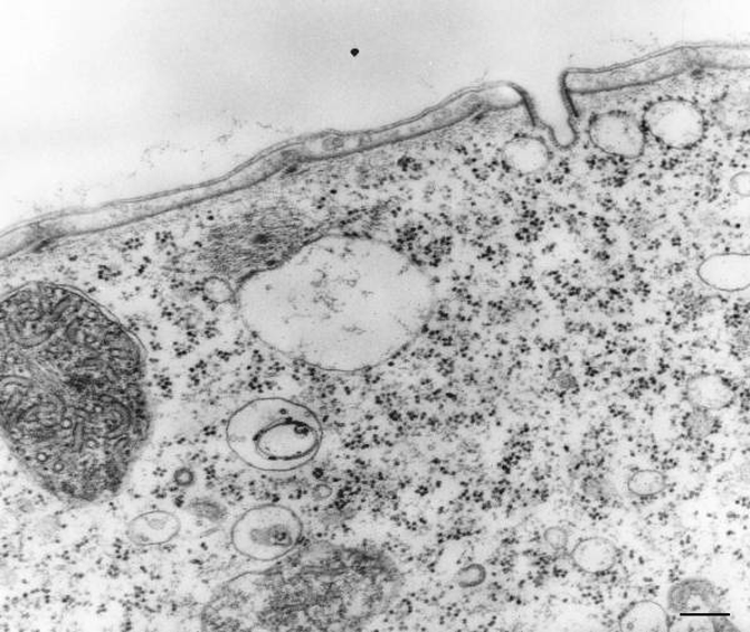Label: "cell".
Wrapping results in <instances>:
<instances>
[{
	"mask_svg": "<svg viewBox=\"0 0 750 632\" xmlns=\"http://www.w3.org/2000/svg\"><path fill=\"white\" fill-rule=\"evenodd\" d=\"M226 441L244 464L265 473H288L315 460L323 429L306 405L286 399H261L233 414Z\"/></svg>",
	"mask_w": 750,
	"mask_h": 632,
	"instance_id": "3957f363",
	"label": "cell"
},
{
	"mask_svg": "<svg viewBox=\"0 0 750 632\" xmlns=\"http://www.w3.org/2000/svg\"><path fill=\"white\" fill-rule=\"evenodd\" d=\"M685 396L693 409L709 412L725 410L736 399L732 385L716 373L693 376L686 385Z\"/></svg>",
	"mask_w": 750,
	"mask_h": 632,
	"instance_id": "9c48e42d",
	"label": "cell"
},
{
	"mask_svg": "<svg viewBox=\"0 0 750 632\" xmlns=\"http://www.w3.org/2000/svg\"><path fill=\"white\" fill-rule=\"evenodd\" d=\"M698 276L705 285L721 292L749 287L750 259L744 253H719L699 264Z\"/></svg>",
	"mask_w": 750,
	"mask_h": 632,
	"instance_id": "ba28073f",
	"label": "cell"
},
{
	"mask_svg": "<svg viewBox=\"0 0 750 632\" xmlns=\"http://www.w3.org/2000/svg\"><path fill=\"white\" fill-rule=\"evenodd\" d=\"M667 484V476L657 470H640L626 481L628 492L638 497L661 495L666 492Z\"/></svg>",
	"mask_w": 750,
	"mask_h": 632,
	"instance_id": "5bb4252c",
	"label": "cell"
},
{
	"mask_svg": "<svg viewBox=\"0 0 750 632\" xmlns=\"http://www.w3.org/2000/svg\"><path fill=\"white\" fill-rule=\"evenodd\" d=\"M687 435L693 440H706L719 429V421L714 412L693 409L685 419Z\"/></svg>",
	"mask_w": 750,
	"mask_h": 632,
	"instance_id": "9a60e30c",
	"label": "cell"
},
{
	"mask_svg": "<svg viewBox=\"0 0 750 632\" xmlns=\"http://www.w3.org/2000/svg\"><path fill=\"white\" fill-rule=\"evenodd\" d=\"M670 618L661 603L643 600L626 608L619 620L624 632H668Z\"/></svg>",
	"mask_w": 750,
	"mask_h": 632,
	"instance_id": "7c38bea8",
	"label": "cell"
},
{
	"mask_svg": "<svg viewBox=\"0 0 750 632\" xmlns=\"http://www.w3.org/2000/svg\"><path fill=\"white\" fill-rule=\"evenodd\" d=\"M588 135L592 144L608 155L635 158L644 152L642 122L626 112L612 110L594 116L588 126Z\"/></svg>",
	"mask_w": 750,
	"mask_h": 632,
	"instance_id": "8992f818",
	"label": "cell"
},
{
	"mask_svg": "<svg viewBox=\"0 0 750 632\" xmlns=\"http://www.w3.org/2000/svg\"><path fill=\"white\" fill-rule=\"evenodd\" d=\"M302 536L303 524L293 509L265 505L250 509L236 520L232 543L245 558L270 562L294 551Z\"/></svg>",
	"mask_w": 750,
	"mask_h": 632,
	"instance_id": "277c9868",
	"label": "cell"
},
{
	"mask_svg": "<svg viewBox=\"0 0 750 632\" xmlns=\"http://www.w3.org/2000/svg\"><path fill=\"white\" fill-rule=\"evenodd\" d=\"M434 304L420 267L381 242L327 238L261 278L246 298L255 331L318 369L359 372L402 352Z\"/></svg>",
	"mask_w": 750,
	"mask_h": 632,
	"instance_id": "7a4b0ae2",
	"label": "cell"
},
{
	"mask_svg": "<svg viewBox=\"0 0 750 632\" xmlns=\"http://www.w3.org/2000/svg\"><path fill=\"white\" fill-rule=\"evenodd\" d=\"M2 426L46 493L73 505L116 495L149 429L139 348L74 292H18L2 315Z\"/></svg>",
	"mask_w": 750,
	"mask_h": 632,
	"instance_id": "6da1fadb",
	"label": "cell"
},
{
	"mask_svg": "<svg viewBox=\"0 0 750 632\" xmlns=\"http://www.w3.org/2000/svg\"><path fill=\"white\" fill-rule=\"evenodd\" d=\"M642 125L662 145L676 149L698 145L706 131L703 112L695 103L682 98L652 103Z\"/></svg>",
	"mask_w": 750,
	"mask_h": 632,
	"instance_id": "5b68a950",
	"label": "cell"
},
{
	"mask_svg": "<svg viewBox=\"0 0 750 632\" xmlns=\"http://www.w3.org/2000/svg\"><path fill=\"white\" fill-rule=\"evenodd\" d=\"M545 541L552 547L553 550H564L568 546V533L563 527L550 526L545 531Z\"/></svg>",
	"mask_w": 750,
	"mask_h": 632,
	"instance_id": "2e32d148",
	"label": "cell"
},
{
	"mask_svg": "<svg viewBox=\"0 0 750 632\" xmlns=\"http://www.w3.org/2000/svg\"><path fill=\"white\" fill-rule=\"evenodd\" d=\"M505 159L515 171L531 175L543 171L549 165L550 150L542 138L524 136L509 141Z\"/></svg>",
	"mask_w": 750,
	"mask_h": 632,
	"instance_id": "8fae6325",
	"label": "cell"
},
{
	"mask_svg": "<svg viewBox=\"0 0 750 632\" xmlns=\"http://www.w3.org/2000/svg\"><path fill=\"white\" fill-rule=\"evenodd\" d=\"M667 605L676 615H714L721 612V597L714 582L689 578L673 584Z\"/></svg>",
	"mask_w": 750,
	"mask_h": 632,
	"instance_id": "52a82bcc",
	"label": "cell"
},
{
	"mask_svg": "<svg viewBox=\"0 0 750 632\" xmlns=\"http://www.w3.org/2000/svg\"><path fill=\"white\" fill-rule=\"evenodd\" d=\"M620 547L602 536L587 537V539L579 541L571 551V560L574 566L591 575L611 571L620 561Z\"/></svg>",
	"mask_w": 750,
	"mask_h": 632,
	"instance_id": "30bf717a",
	"label": "cell"
},
{
	"mask_svg": "<svg viewBox=\"0 0 750 632\" xmlns=\"http://www.w3.org/2000/svg\"><path fill=\"white\" fill-rule=\"evenodd\" d=\"M676 620H670L669 631L687 632H729L739 631L723 612L714 615H677Z\"/></svg>",
	"mask_w": 750,
	"mask_h": 632,
	"instance_id": "4fadbf2b",
	"label": "cell"
},
{
	"mask_svg": "<svg viewBox=\"0 0 750 632\" xmlns=\"http://www.w3.org/2000/svg\"><path fill=\"white\" fill-rule=\"evenodd\" d=\"M750 178L748 172L737 173L732 179H730V188L732 191L740 197L749 196Z\"/></svg>",
	"mask_w": 750,
	"mask_h": 632,
	"instance_id": "e0dca14e",
	"label": "cell"
}]
</instances>
